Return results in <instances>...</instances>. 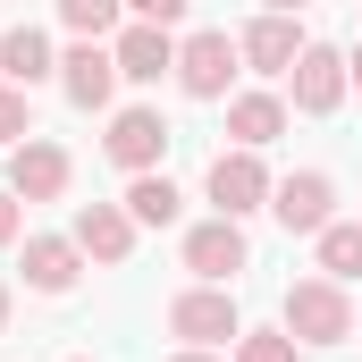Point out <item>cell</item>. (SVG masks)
I'll return each instance as SVG.
<instances>
[{
  "mask_svg": "<svg viewBox=\"0 0 362 362\" xmlns=\"http://www.w3.org/2000/svg\"><path fill=\"white\" fill-rule=\"evenodd\" d=\"M278 329H286L295 346H346V337H354V295H346L337 278H295Z\"/></svg>",
  "mask_w": 362,
  "mask_h": 362,
  "instance_id": "obj_1",
  "label": "cell"
},
{
  "mask_svg": "<svg viewBox=\"0 0 362 362\" xmlns=\"http://www.w3.org/2000/svg\"><path fill=\"white\" fill-rule=\"evenodd\" d=\"M236 68H245V51H236V34H219V25H202V34L177 42V85L194 93V101H228Z\"/></svg>",
  "mask_w": 362,
  "mask_h": 362,
  "instance_id": "obj_2",
  "label": "cell"
},
{
  "mask_svg": "<svg viewBox=\"0 0 362 362\" xmlns=\"http://www.w3.org/2000/svg\"><path fill=\"white\" fill-rule=\"evenodd\" d=\"M169 337H185V346H236L245 337V320H236V303H228V286H185L177 303H169Z\"/></svg>",
  "mask_w": 362,
  "mask_h": 362,
  "instance_id": "obj_3",
  "label": "cell"
},
{
  "mask_svg": "<svg viewBox=\"0 0 362 362\" xmlns=\"http://www.w3.org/2000/svg\"><path fill=\"white\" fill-rule=\"evenodd\" d=\"M346 51H329V42H303L295 51V68H286V93H295V110L303 118H329L337 101H346Z\"/></svg>",
  "mask_w": 362,
  "mask_h": 362,
  "instance_id": "obj_4",
  "label": "cell"
},
{
  "mask_svg": "<svg viewBox=\"0 0 362 362\" xmlns=\"http://www.w3.org/2000/svg\"><path fill=\"white\" fill-rule=\"evenodd\" d=\"M245 262H253V245H245V219H202V228H185V270L202 278V286H228Z\"/></svg>",
  "mask_w": 362,
  "mask_h": 362,
  "instance_id": "obj_5",
  "label": "cell"
},
{
  "mask_svg": "<svg viewBox=\"0 0 362 362\" xmlns=\"http://www.w3.org/2000/svg\"><path fill=\"white\" fill-rule=\"evenodd\" d=\"M68 177H76V160H68L51 135H25V144L8 152V194H17V202H59Z\"/></svg>",
  "mask_w": 362,
  "mask_h": 362,
  "instance_id": "obj_6",
  "label": "cell"
},
{
  "mask_svg": "<svg viewBox=\"0 0 362 362\" xmlns=\"http://www.w3.org/2000/svg\"><path fill=\"white\" fill-rule=\"evenodd\" d=\"M211 202H219V219H253V211H270V169H262V152H219L211 160Z\"/></svg>",
  "mask_w": 362,
  "mask_h": 362,
  "instance_id": "obj_7",
  "label": "cell"
},
{
  "mask_svg": "<svg viewBox=\"0 0 362 362\" xmlns=\"http://www.w3.org/2000/svg\"><path fill=\"white\" fill-rule=\"evenodd\" d=\"M270 211L286 236H320L329 228V211H337V185H329V169H295V177L270 185Z\"/></svg>",
  "mask_w": 362,
  "mask_h": 362,
  "instance_id": "obj_8",
  "label": "cell"
},
{
  "mask_svg": "<svg viewBox=\"0 0 362 362\" xmlns=\"http://www.w3.org/2000/svg\"><path fill=\"white\" fill-rule=\"evenodd\" d=\"M101 152H110L127 177H144V169H160V152H169V118H160V110H118L110 135H101Z\"/></svg>",
  "mask_w": 362,
  "mask_h": 362,
  "instance_id": "obj_9",
  "label": "cell"
},
{
  "mask_svg": "<svg viewBox=\"0 0 362 362\" xmlns=\"http://www.w3.org/2000/svg\"><path fill=\"white\" fill-rule=\"evenodd\" d=\"M110 51H118V76H127V85H160V76H177V42H169V25H144V17H135V25H118Z\"/></svg>",
  "mask_w": 362,
  "mask_h": 362,
  "instance_id": "obj_10",
  "label": "cell"
},
{
  "mask_svg": "<svg viewBox=\"0 0 362 362\" xmlns=\"http://www.w3.org/2000/svg\"><path fill=\"white\" fill-rule=\"evenodd\" d=\"M236 51H245V68H253V76H286V68H295V51H303V34H295V17H286V8H262V17L236 34Z\"/></svg>",
  "mask_w": 362,
  "mask_h": 362,
  "instance_id": "obj_11",
  "label": "cell"
},
{
  "mask_svg": "<svg viewBox=\"0 0 362 362\" xmlns=\"http://www.w3.org/2000/svg\"><path fill=\"white\" fill-rule=\"evenodd\" d=\"M59 85L76 110H110V93H118V51H101V42H76L68 59H59Z\"/></svg>",
  "mask_w": 362,
  "mask_h": 362,
  "instance_id": "obj_12",
  "label": "cell"
},
{
  "mask_svg": "<svg viewBox=\"0 0 362 362\" xmlns=\"http://www.w3.org/2000/svg\"><path fill=\"white\" fill-rule=\"evenodd\" d=\"M76 245H85V262H127L135 253V219H127V202H85L76 211Z\"/></svg>",
  "mask_w": 362,
  "mask_h": 362,
  "instance_id": "obj_13",
  "label": "cell"
},
{
  "mask_svg": "<svg viewBox=\"0 0 362 362\" xmlns=\"http://www.w3.org/2000/svg\"><path fill=\"white\" fill-rule=\"evenodd\" d=\"M85 270V245L76 236H25V286L34 295H68Z\"/></svg>",
  "mask_w": 362,
  "mask_h": 362,
  "instance_id": "obj_14",
  "label": "cell"
},
{
  "mask_svg": "<svg viewBox=\"0 0 362 362\" xmlns=\"http://www.w3.org/2000/svg\"><path fill=\"white\" fill-rule=\"evenodd\" d=\"M0 76H8V85H42V76H59V59H51V34H42V25H8V34H0Z\"/></svg>",
  "mask_w": 362,
  "mask_h": 362,
  "instance_id": "obj_15",
  "label": "cell"
},
{
  "mask_svg": "<svg viewBox=\"0 0 362 362\" xmlns=\"http://www.w3.org/2000/svg\"><path fill=\"white\" fill-rule=\"evenodd\" d=\"M228 135H236L245 152L278 144V135H286V101H278V93H236V101H228Z\"/></svg>",
  "mask_w": 362,
  "mask_h": 362,
  "instance_id": "obj_16",
  "label": "cell"
},
{
  "mask_svg": "<svg viewBox=\"0 0 362 362\" xmlns=\"http://www.w3.org/2000/svg\"><path fill=\"white\" fill-rule=\"evenodd\" d=\"M177 211H185V194L160 177V169H144V177L127 185V219H135V228H169Z\"/></svg>",
  "mask_w": 362,
  "mask_h": 362,
  "instance_id": "obj_17",
  "label": "cell"
},
{
  "mask_svg": "<svg viewBox=\"0 0 362 362\" xmlns=\"http://www.w3.org/2000/svg\"><path fill=\"white\" fill-rule=\"evenodd\" d=\"M312 245H320V270L337 278V286H346V278H362V219H329Z\"/></svg>",
  "mask_w": 362,
  "mask_h": 362,
  "instance_id": "obj_18",
  "label": "cell"
},
{
  "mask_svg": "<svg viewBox=\"0 0 362 362\" xmlns=\"http://www.w3.org/2000/svg\"><path fill=\"white\" fill-rule=\"evenodd\" d=\"M118 8H127V0H59V25H68L76 42H101V34L118 25Z\"/></svg>",
  "mask_w": 362,
  "mask_h": 362,
  "instance_id": "obj_19",
  "label": "cell"
},
{
  "mask_svg": "<svg viewBox=\"0 0 362 362\" xmlns=\"http://www.w3.org/2000/svg\"><path fill=\"white\" fill-rule=\"evenodd\" d=\"M295 354H303V346H295L286 329H245V337H236V362H295Z\"/></svg>",
  "mask_w": 362,
  "mask_h": 362,
  "instance_id": "obj_20",
  "label": "cell"
},
{
  "mask_svg": "<svg viewBox=\"0 0 362 362\" xmlns=\"http://www.w3.org/2000/svg\"><path fill=\"white\" fill-rule=\"evenodd\" d=\"M25 135H34V101H25V85H0V144L17 152Z\"/></svg>",
  "mask_w": 362,
  "mask_h": 362,
  "instance_id": "obj_21",
  "label": "cell"
},
{
  "mask_svg": "<svg viewBox=\"0 0 362 362\" xmlns=\"http://www.w3.org/2000/svg\"><path fill=\"white\" fill-rule=\"evenodd\" d=\"M127 8H135L144 25H177V17H185V8H194V0H127Z\"/></svg>",
  "mask_w": 362,
  "mask_h": 362,
  "instance_id": "obj_22",
  "label": "cell"
},
{
  "mask_svg": "<svg viewBox=\"0 0 362 362\" xmlns=\"http://www.w3.org/2000/svg\"><path fill=\"white\" fill-rule=\"evenodd\" d=\"M17 236H25V211H17V194L0 185V245H17Z\"/></svg>",
  "mask_w": 362,
  "mask_h": 362,
  "instance_id": "obj_23",
  "label": "cell"
},
{
  "mask_svg": "<svg viewBox=\"0 0 362 362\" xmlns=\"http://www.w3.org/2000/svg\"><path fill=\"white\" fill-rule=\"evenodd\" d=\"M169 362H219V354H211V346H185V354H169Z\"/></svg>",
  "mask_w": 362,
  "mask_h": 362,
  "instance_id": "obj_24",
  "label": "cell"
},
{
  "mask_svg": "<svg viewBox=\"0 0 362 362\" xmlns=\"http://www.w3.org/2000/svg\"><path fill=\"white\" fill-rule=\"evenodd\" d=\"M262 8H286V17H295V8H312V0H262Z\"/></svg>",
  "mask_w": 362,
  "mask_h": 362,
  "instance_id": "obj_25",
  "label": "cell"
},
{
  "mask_svg": "<svg viewBox=\"0 0 362 362\" xmlns=\"http://www.w3.org/2000/svg\"><path fill=\"white\" fill-rule=\"evenodd\" d=\"M0 329H8V278H0Z\"/></svg>",
  "mask_w": 362,
  "mask_h": 362,
  "instance_id": "obj_26",
  "label": "cell"
},
{
  "mask_svg": "<svg viewBox=\"0 0 362 362\" xmlns=\"http://www.w3.org/2000/svg\"><path fill=\"white\" fill-rule=\"evenodd\" d=\"M346 76H354V85H362V51H354V59H346Z\"/></svg>",
  "mask_w": 362,
  "mask_h": 362,
  "instance_id": "obj_27",
  "label": "cell"
},
{
  "mask_svg": "<svg viewBox=\"0 0 362 362\" xmlns=\"http://www.w3.org/2000/svg\"><path fill=\"white\" fill-rule=\"evenodd\" d=\"M76 362H85V354H76Z\"/></svg>",
  "mask_w": 362,
  "mask_h": 362,
  "instance_id": "obj_28",
  "label": "cell"
}]
</instances>
